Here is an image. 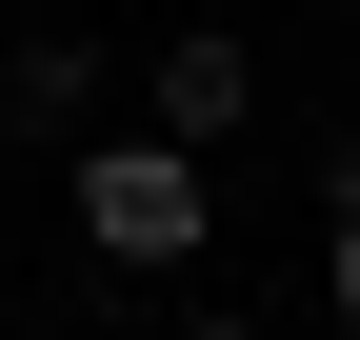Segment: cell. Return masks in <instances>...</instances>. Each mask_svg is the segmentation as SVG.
<instances>
[{"label":"cell","mask_w":360,"mask_h":340,"mask_svg":"<svg viewBox=\"0 0 360 340\" xmlns=\"http://www.w3.org/2000/svg\"><path fill=\"white\" fill-rule=\"evenodd\" d=\"M80 240H101V280H180L200 261V160L141 140V120H101L80 140Z\"/></svg>","instance_id":"obj_1"},{"label":"cell","mask_w":360,"mask_h":340,"mask_svg":"<svg viewBox=\"0 0 360 340\" xmlns=\"http://www.w3.org/2000/svg\"><path fill=\"white\" fill-rule=\"evenodd\" d=\"M240 120H260V40L180 20L160 60H141V140H180V160H200V140H240Z\"/></svg>","instance_id":"obj_2"},{"label":"cell","mask_w":360,"mask_h":340,"mask_svg":"<svg viewBox=\"0 0 360 340\" xmlns=\"http://www.w3.org/2000/svg\"><path fill=\"white\" fill-rule=\"evenodd\" d=\"M101 80H120V40H20L0 60V140H101Z\"/></svg>","instance_id":"obj_3"},{"label":"cell","mask_w":360,"mask_h":340,"mask_svg":"<svg viewBox=\"0 0 360 340\" xmlns=\"http://www.w3.org/2000/svg\"><path fill=\"white\" fill-rule=\"evenodd\" d=\"M321 200H340V240H321V280H340V320H360V140L321 160Z\"/></svg>","instance_id":"obj_4"},{"label":"cell","mask_w":360,"mask_h":340,"mask_svg":"<svg viewBox=\"0 0 360 340\" xmlns=\"http://www.w3.org/2000/svg\"><path fill=\"white\" fill-rule=\"evenodd\" d=\"M180 340H260V320H180Z\"/></svg>","instance_id":"obj_5"}]
</instances>
